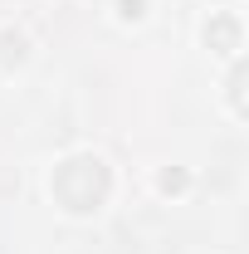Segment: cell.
Listing matches in <instances>:
<instances>
[{
	"label": "cell",
	"instance_id": "obj_1",
	"mask_svg": "<svg viewBox=\"0 0 249 254\" xmlns=\"http://www.w3.org/2000/svg\"><path fill=\"white\" fill-rule=\"evenodd\" d=\"M123 15H127V20H137V15H142V0H123Z\"/></svg>",
	"mask_w": 249,
	"mask_h": 254
}]
</instances>
